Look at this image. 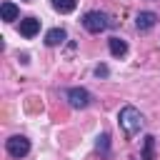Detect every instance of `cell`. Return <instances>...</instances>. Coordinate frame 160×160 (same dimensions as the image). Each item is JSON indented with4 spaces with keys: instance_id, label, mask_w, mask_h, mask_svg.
<instances>
[{
    "instance_id": "obj_1",
    "label": "cell",
    "mask_w": 160,
    "mask_h": 160,
    "mask_svg": "<svg viewBox=\"0 0 160 160\" xmlns=\"http://www.w3.org/2000/svg\"><path fill=\"white\" fill-rule=\"evenodd\" d=\"M118 122H120V128L125 130V135H135V132H140V128L145 125V118H142V112H140L135 105H122L120 112H118Z\"/></svg>"
},
{
    "instance_id": "obj_2",
    "label": "cell",
    "mask_w": 160,
    "mask_h": 160,
    "mask_svg": "<svg viewBox=\"0 0 160 160\" xmlns=\"http://www.w3.org/2000/svg\"><path fill=\"white\" fill-rule=\"evenodd\" d=\"M80 22H82V28H85L88 32H92V35H98V32H102V30H108V28L112 25L110 15H108V12H100V10H90V12H85Z\"/></svg>"
},
{
    "instance_id": "obj_3",
    "label": "cell",
    "mask_w": 160,
    "mask_h": 160,
    "mask_svg": "<svg viewBox=\"0 0 160 160\" xmlns=\"http://www.w3.org/2000/svg\"><path fill=\"white\" fill-rule=\"evenodd\" d=\"M65 100H68V105H70L72 110H85V108L92 102V95H90V90H85V88H68V90H65Z\"/></svg>"
},
{
    "instance_id": "obj_4",
    "label": "cell",
    "mask_w": 160,
    "mask_h": 160,
    "mask_svg": "<svg viewBox=\"0 0 160 160\" xmlns=\"http://www.w3.org/2000/svg\"><path fill=\"white\" fill-rule=\"evenodd\" d=\"M30 140L25 138V135H10L8 140H5V150H8V155L10 158H15V160H20V158H25L28 152H30Z\"/></svg>"
},
{
    "instance_id": "obj_5",
    "label": "cell",
    "mask_w": 160,
    "mask_h": 160,
    "mask_svg": "<svg viewBox=\"0 0 160 160\" xmlns=\"http://www.w3.org/2000/svg\"><path fill=\"white\" fill-rule=\"evenodd\" d=\"M155 22H158V15H155L152 10H142V12H138V15H135V28H138L140 32H145V30L155 28Z\"/></svg>"
},
{
    "instance_id": "obj_6",
    "label": "cell",
    "mask_w": 160,
    "mask_h": 160,
    "mask_svg": "<svg viewBox=\"0 0 160 160\" xmlns=\"http://www.w3.org/2000/svg\"><path fill=\"white\" fill-rule=\"evenodd\" d=\"M18 30H20V35H22V38H28V40H30V38H35V35L40 32V20H38V18H22Z\"/></svg>"
},
{
    "instance_id": "obj_7",
    "label": "cell",
    "mask_w": 160,
    "mask_h": 160,
    "mask_svg": "<svg viewBox=\"0 0 160 160\" xmlns=\"http://www.w3.org/2000/svg\"><path fill=\"white\" fill-rule=\"evenodd\" d=\"M65 40H68V32H65V28H50V30L45 32V45H48V48L62 45Z\"/></svg>"
},
{
    "instance_id": "obj_8",
    "label": "cell",
    "mask_w": 160,
    "mask_h": 160,
    "mask_svg": "<svg viewBox=\"0 0 160 160\" xmlns=\"http://www.w3.org/2000/svg\"><path fill=\"white\" fill-rule=\"evenodd\" d=\"M0 12H2V20H5V22H12V20L20 18V8H18L15 2H10V0H5V2L0 5Z\"/></svg>"
},
{
    "instance_id": "obj_9",
    "label": "cell",
    "mask_w": 160,
    "mask_h": 160,
    "mask_svg": "<svg viewBox=\"0 0 160 160\" xmlns=\"http://www.w3.org/2000/svg\"><path fill=\"white\" fill-rule=\"evenodd\" d=\"M108 48H110V55H112V58H122V55L128 52V42H125L122 38H118V35L108 40Z\"/></svg>"
},
{
    "instance_id": "obj_10",
    "label": "cell",
    "mask_w": 160,
    "mask_h": 160,
    "mask_svg": "<svg viewBox=\"0 0 160 160\" xmlns=\"http://www.w3.org/2000/svg\"><path fill=\"white\" fill-rule=\"evenodd\" d=\"M95 150L100 152V155H110V132H100L98 138H95Z\"/></svg>"
},
{
    "instance_id": "obj_11",
    "label": "cell",
    "mask_w": 160,
    "mask_h": 160,
    "mask_svg": "<svg viewBox=\"0 0 160 160\" xmlns=\"http://www.w3.org/2000/svg\"><path fill=\"white\" fill-rule=\"evenodd\" d=\"M78 8V0H52V10L60 12V15H68Z\"/></svg>"
},
{
    "instance_id": "obj_12",
    "label": "cell",
    "mask_w": 160,
    "mask_h": 160,
    "mask_svg": "<svg viewBox=\"0 0 160 160\" xmlns=\"http://www.w3.org/2000/svg\"><path fill=\"white\" fill-rule=\"evenodd\" d=\"M152 150H155V138H152V135H145V142H142V160H155V158H152Z\"/></svg>"
},
{
    "instance_id": "obj_13",
    "label": "cell",
    "mask_w": 160,
    "mask_h": 160,
    "mask_svg": "<svg viewBox=\"0 0 160 160\" xmlns=\"http://www.w3.org/2000/svg\"><path fill=\"white\" fill-rule=\"evenodd\" d=\"M95 75H98V78H108V75H110L108 65H98V68H95Z\"/></svg>"
}]
</instances>
